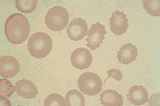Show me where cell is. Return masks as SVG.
<instances>
[{"label":"cell","mask_w":160,"mask_h":106,"mask_svg":"<svg viewBox=\"0 0 160 106\" xmlns=\"http://www.w3.org/2000/svg\"><path fill=\"white\" fill-rule=\"evenodd\" d=\"M15 5L18 10L25 13H32L36 9L38 5L37 0H17Z\"/></svg>","instance_id":"cell-15"},{"label":"cell","mask_w":160,"mask_h":106,"mask_svg":"<svg viewBox=\"0 0 160 106\" xmlns=\"http://www.w3.org/2000/svg\"><path fill=\"white\" fill-rule=\"evenodd\" d=\"M110 29L116 35H122L128 28V20L125 13L117 10L112 13L109 21Z\"/></svg>","instance_id":"cell-9"},{"label":"cell","mask_w":160,"mask_h":106,"mask_svg":"<svg viewBox=\"0 0 160 106\" xmlns=\"http://www.w3.org/2000/svg\"><path fill=\"white\" fill-rule=\"evenodd\" d=\"M18 95L24 98H33L38 95V91L34 83L27 79L18 81L14 86Z\"/></svg>","instance_id":"cell-10"},{"label":"cell","mask_w":160,"mask_h":106,"mask_svg":"<svg viewBox=\"0 0 160 106\" xmlns=\"http://www.w3.org/2000/svg\"><path fill=\"white\" fill-rule=\"evenodd\" d=\"M68 35L73 41L82 40L88 34L87 22L80 18H73L67 28Z\"/></svg>","instance_id":"cell-7"},{"label":"cell","mask_w":160,"mask_h":106,"mask_svg":"<svg viewBox=\"0 0 160 106\" xmlns=\"http://www.w3.org/2000/svg\"><path fill=\"white\" fill-rule=\"evenodd\" d=\"M128 98L134 105H142L148 100V93L144 87L134 85L130 88Z\"/></svg>","instance_id":"cell-12"},{"label":"cell","mask_w":160,"mask_h":106,"mask_svg":"<svg viewBox=\"0 0 160 106\" xmlns=\"http://www.w3.org/2000/svg\"><path fill=\"white\" fill-rule=\"evenodd\" d=\"M15 91L14 87L12 85V83L9 81L2 78L0 79V94L4 97H9L12 95V93Z\"/></svg>","instance_id":"cell-18"},{"label":"cell","mask_w":160,"mask_h":106,"mask_svg":"<svg viewBox=\"0 0 160 106\" xmlns=\"http://www.w3.org/2000/svg\"><path fill=\"white\" fill-rule=\"evenodd\" d=\"M108 78L112 77L114 79L118 81H121L122 78V72L117 68H111L108 71Z\"/></svg>","instance_id":"cell-19"},{"label":"cell","mask_w":160,"mask_h":106,"mask_svg":"<svg viewBox=\"0 0 160 106\" xmlns=\"http://www.w3.org/2000/svg\"><path fill=\"white\" fill-rule=\"evenodd\" d=\"M138 57V49L136 46L132 43H126L119 48L118 52L117 58L118 62L122 64H129L136 60Z\"/></svg>","instance_id":"cell-11"},{"label":"cell","mask_w":160,"mask_h":106,"mask_svg":"<svg viewBox=\"0 0 160 106\" xmlns=\"http://www.w3.org/2000/svg\"><path fill=\"white\" fill-rule=\"evenodd\" d=\"M20 69V63L17 58L10 55L0 58V74L3 77H13L17 75Z\"/></svg>","instance_id":"cell-8"},{"label":"cell","mask_w":160,"mask_h":106,"mask_svg":"<svg viewBox=\"0 0 160 106\" xmlns=\"http://www.w3.org/2000/svg\"><path fill=\"white\" fill-rule=\"evenodd\" d=\"M45 106H66L67 103L63 97L58 93H51L44 100Z\"/></svg>","instance_id":"cell-17"},{"label":"cell","mask_w":160,"mask_h":106,"mask_svg":"<svg viewBox=\"0 0 160 106\" xmlns=\"http://www.w3.org/2000/svg\"><path fill=\"white\" fill-rule=\"evenodd\" d=\"M0 99H1V103H2V105H8V106L11 105V103H10L9 100H8V99H7V97H5L4 98V96L1 95V98H0Z\"/></svg>","instance_id":"cell-20"},{"label":"cell","mask_w":160,"mask_h":106,"mask_svg":"<svg viewBox=\"0 0 160 106\" xmlns=\"http://www.w3.org/2000/svg\"><path fill=\"white\" fill-rule=\"evenodd\" d=\"M52 48V40L48 34L38 32L30 36L28 42V52L33 58H42L48 55Z\"/></svg>","instance_id":"cell-2"},{"label":"cell","mask_w":160,"mask_h":106,"mask_svg":"<svg viewBox=\"0 0 160 106\" xmlns=\"http://www.w3.org/2000/svg\"><path fill=\"white\" fill-rule=\"evenodd\" d=\"M65 100L68 106H84L85 98L77 89H71L66 93Z\"/></svg>","instance_id":"cell-14"},{"label":"cell","mask_w":160,"mask_h":106,"mask_svg":"<svg viewBox=\"0 0 160 106\" xmlns=\"http://www.w3.org/2000/svg\"><path fill=\"white\" fill-rule=\"evenodd\" d=\"M80 91L88 96L97 95L102 88V79L97 73L92 72L83 73L78 80Z\"/></svg>","instance_id":"cell-4"},{"label":"cell","mask_w":160,"mask_h":106,"mask_svg":"<svg viewBox=\"0 0 160 106\" xmlns=\"http://www.w3.org/2000/svg\"><path fill=\"white\" fill-rule=\"evenodd\" d=\"M30 33L29 22L21 13L10 15L5 23L6 38L11 43L20 44L27 40Z\"/></svg>","instance_id":"cell-1"},{"label":"cell","mask_w":160,"mask_h":106,"mask_svg":"<svg viewBox=\"0 0 160 106\" xmlns=\"http://www.w3.org/2000/svg\"><path fill=\"white\" fill-rule=\"evenodd\" d=\"M71 63L78 69H85L88 68L92 61V56L86 48H76L71 54Z\"/></svg>","instance_id":"cell-6"},{"label":"cell","mask_w":160,"mask_h":106,"mask_svg":"<svg viewBox=\"0 0 160 106\" xmlns=\"http://www.w3.org/2000/svg\"><path fill=\"white\" fill-rule=\"evenodd\" d=\"M100 101L105 106H121L123 104V98L117 91L107 89L100 94Z\"/></svg>","instance_id":"cell-13"},{"label":"cell","mask_w":160,"mask_h":106,"mask_svg":"<svg viewBox=\"0 0 160 106\" xmlns=\"http://www.w3.org/2000/svg\"><path fill=\"white\" fill-rule=\"evenodd\" d=\"M144 9L151 15L158 17L160 16V3L156 0H144L143 2Z\"/></svg>","instance_id":"cell-16"},{"label":"cell","mask_w":160,"mask_h":106,"mask_svg":"<svg viewBox=\"0 0 160 106\" xmlns=\"http://www.w3.org/2000/svg\"><path fill=\"white\" fill-rule=\"evenodd\" d=\"M69 20V14L62 6H54L48 11L45 16V24L52 31L62 30Z\"/></svg>","instance_id":"cell-3"},{"label":"cell","mask_w":160,"mask_h":106,"mask_svg":"<svg viewBox=\"0 0 160 106\" xmlns=\"http://www.w3.org/2000/svg\"><path fill=\"white\" fill-rule=\"evenodd\" d=\"M107 33L105 26L100 23L92 24L88 33L87 46L91 50L97 49L104 40L105 34Z\"/></svg>","instance_id":"cell-5"}]
</instances>
